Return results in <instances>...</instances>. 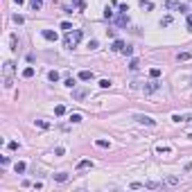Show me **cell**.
<instances>
[{
	"label": "cell",
	"instance_id": "obj_1",
	"mask_svg": "<svg viewBox=\"0 0 192 192\" xmlns=\"http://www.w3.org/2000/svg\"><path fill=\"white\" fill-rule=\"evenodd\" d=\"M81 41V30H70L66 34V41H63V45L68 48V50H72V48H77V43Z\"/></svg>",
	"mask_w": 192,
	"mask_h": 192
},
{
	"label": "cell",
	"instance_id": "obj_2",
	"mask_svg": "<svg viewBox=\"0 0 192 192\" xmlns=\"http://www.w3.org/2000/svg\"><path fill=\"white\" fill-rule=\"evenodd\" d=\"M2 72H5V88H11L14 86V79H11V75H14V61H5Z\"/></svg>",
	"mask_w": 192,
	"mask_h": 192
},
{
	"label": "cell",
	"instance_id": "obj_3",
	"mask_svg": "<svg viewBox=\"0 0 192 192\" xmlns=\"http://www.w3.org/2000/svg\"><path fill=\"white\" fill-rule=\"evenodd\" d=\"M86 95H88V91H86V88H72V100L81 102V100H84Z\"/></svg>",
	"mask_w": 192,
	"mask_h": 192
},
{
	"label": "cell",
	"instance_id": "obj_4",
	"mask_svg": "<svg viewBox=\"0 0 192 192\" xmlns=\"http://www.w3.org/2000/svg\"><path fill=\"white\" fill-rule=\"evenodd\" d=\"M136 120L140 122V124H147V127H156V120L149 115H136Z\"/></svg>",
	"mask_w": 192,
	"mask_h": 192
},
{
	"label": "cell",
	"instance_id": "obj_5",
	"mask_svg": "<svg viewBox=\"0 0 192 192\" xmlns=\"http://www.w3.org/2000/svg\"><path fill=\"white\" fill-rule=\"evenodd\" d=\"M79 79L81 81H91V79H95V72H93V70H81L79 72Z\"/></svg>",
	"mask_w": 192,
	"mask_h": 192
},
{
	"label": "cell",
	"instance_id": "obj_6",
	"mask_svg": "<svg viewBox=\"0 0 192 192\" xmlns=\"http://www.w3.org/2000/svg\"><path fill=\"white\" fill-rule=\"evenodd\" d=\"M88 167H93V161H91V158H84V161L77 163V170H88Z\"/></svg>",
	"mask_w": 192,
	"mask_h": 192
},
{
	"label": "cell",
	"instance_id": "obj_7",
	"mask_svg": "<svg viewBox=\"0 0 192 192\" xmlns=\"http://www.w3.org/2000/svg\"><path fill=\"white\" fill-rule=\"evenodd\" d=\"M111 50H115V52H122V50H124V41L115 39V41H113V45H111Z\"/></svg>",
	"mask_w": 192,
	"mask_h": 192
},
{
	"label": "cell",
	"instance_id": "obj_8",
	"mask_svg": "<svg viewBox=\"0 0 192 192\" xmlns=\"http://www.w3.org/2000/svg\"><path fill=\"white\" fill-rule=\"evenodd\" d=\"M158 88H161V84H158V81H152V84L145 86V93H154V91H158Z\"/></svg>",
	"mask_w": 192,
	"mask_h": 192
},
{
	"label": "cell",
	"instance_id": "obj_9",
	"mask_svg": "<svg viewBox=\"0 0 192 192\" xmlns=\"http://www.w3.org/2000/svg\"><path fill=\"white\" fill-rule=\"evenodd\" d=\"M43 39H48V41H57V32H52V30H43Z\"/></svg>",
	"mask_w": 192,
	"mask_h": 192
},
{
	"label": "cell",
	"instance_id": "obj_10",
	"mask_svg": "<svg viewBox=\"0 0 192 192\" xmlns=\"http://www.w3.org/2000/svg\"><path fill=\"white\" fill-rule=\"evenodd\" d=\"M52 176H54V181H59V183L68 181V174H66V172H59V174H52Z\"/></svg>",
	"mask_w": 192,
	"mask_h": 192
},
{
	"label": "cell",
	"instance_id": "obj_11",
	"mask_svg": "<svg viewBox=\"0 0 192 192\" xmlns=\"http://www.w3.org/2000/svg\"><path fill=\"white\" fill-rule=\"evenodd\" d=\"M34 124L41 127V129H50V122H48V120H34Z\"/></svg>",
	"mask_w": 192,
	"mask_h": 192
},
{
	"label": "cell",
	"instance_id": "obj_12",
	"mask_svg": "<svg viewBox=\"0 0 192 192\" xmlns=\"http://www.w3.org/2000/svg\"><path fill=\"white\" fill-rule=\"evenodd\" d=\"M149 77H152V79H158V77H161V68H152V70H149Z\"/></svg>",
	"mask_w": 192,
	"mask_h": 192
},
{
	"label": "cell",
	"instance_id": "obj_13",
	"mask_svg": "<svg viewBox=\"0 0 192 192\" xmlns=\"http://www.w3.org/2000/svg\"><path fill=\"white\" fill-rule=\"evenodd\" d=\"M23 77H25V79H30V77H34V68H25V70H23Z\"/></svg>",
	"mask_w": 192,
	"mask_h": 192
},
{
	"label": "cell",
	"instance_id": "obj_14",
	"mask_svg": "<svg viewBox=\"0 0 192 192\" xmlns=\"http://www.w3.org/2000/svg\"><path fill=\"white\" fill-rule=\"evenodd\" d=\"M48 79H50V81H59V72H57V70H50V72H48Z\"/></svg>",
	"mask_w": 192,
	"mask_h": 192
},
{
	"label": "cell",
	"instance_id": "obj_15",
	"mask_svg": "<svg viewBox=\"0 0 192 192\" xmlns=\"http://www.w3.org/2000/svg\"><path fill=\"white\" fill-rule=\"evenodd\" d=\"M14 170H16V174H23V172H25V163H16Z\"/></svg>",
	"mask_w": 192,
	"mask_h": 192
},
{
	"label": "cell",
	"instance_id": "obj_16",
	"mask_svg": "<svg viewBox=\"0 0 192 192\" xmlns=\"http://www.w3.org/2000/svg\"><path fill=\"white\" fill-rule=\"evenodd\" d=\"M140 7H142V9H152L154 2H152V0H140Z\"/></svg>",
	"mask_w": 192,
	"mask_h": 192
},
{
	"label": "cell",
	"instance_id": "obj_17",
	"mask_svg": "<svg viewBox=\"0 0 192 192\" xmlns=\"http://www.w3.org/2000/svg\"><path fill=\"white\" fill-rule=\"evenodd\" d=\"M54 113H57V115H63V113H66V106H63V104H57L54 106Z\"/></svg>",
	"mask_w": 192,
	"mask_h": 192
},
{
	"label": "cell",
	"instance_id": "obj_18",
	"mask_svg": "<svg viewBox=\"0 0 192 192\" xmlns=\"http://www.w3.org/2000/svg\"><path fill=\"white\" fill-rule=\"evenodd\" d=\"M165 7L167 9H174V7H179V0H165Z\"/></svg>",
	"mask_w": 192,
	"mask_h": 192
},
{
	"label": "cell",
	"instance_id": "obj_19",
	"mask_svg": "<svg viewBox=\"0 0 192 192\" xmlns=\"http://www.w3.org/2000/svg\"><path fill=\"white\" fill-rule=\"evenodd\" d=\"M118 25H127L129 23V18H127V14H122V16H118V20H115Z\"/></svg>",
	"mask_w": 192,
	"mask_h": 192
},
{
	"label": "cell",
	"instance_id": "obj_20",
	"mask_svg": "<svg viewBox=\"0 0 192 192\" xmlns=\"http://www.w3.org/2000/svg\"><path fill=\"white\" fill-rule=\"evenodd\" d=\"M95 145L102 147V149H109V140H102V138H100V140H95Z\"/></svg>",
	"mask_w": 192,
	"mask_h": 192
},
{
	"label": "cell",
	"instance_id": "obj_21",
	"mask_svg": "<svg viewBox=\"0 0 192 192\" xmlns=\"http://www.w3.org/2000/svg\"><path fill=\"white\" fill-rule=\"evenodd\" d=\"M161 25H163V27H167V25H172V16H163V20H161Z\"/></svg>",
	"mask_w": 192,
	"mask_h": 192
},
{
	"label": "cell",
	"instance_id": "obj_22",
	"mask_svg": "<svg viewBox=\"0 0 192 192\" xmlns=\"http://www.w3.org/2000/svg\"><path fill=\"white\" fill-rule=\"evenodd\" d=\"M11 50H18V36L11 34Z\"/></svg>",
	"mask_w": 192,
	"mask_h": 192
},
{
	"label": "cell",
	"instance_id": "obj_23",
	"mask_svg": "<svg viewBox=\"0 0 192 192\" xmlns=\"http://www.w3.org/2000/svg\"><path fill=\"white\" fill-rule=\"evenodd\" d=\"M30 5H32V9H34V11H39L41 9V0H30Z\"/></svg>",
	"mask_w": 192,
	"mask_h": 192
},
{
	"label": "cell",
	"instance_id": "obj_24",
	"mask_svg": "<svg viewBox=\"0 0 192 192\" xmlns=\"http://www.w3.org/2000/svg\"><path fill=\"white\" fill-rule=\"evenodd\" d=\"M129 68H131V70H138V68H140V61H138V59H131V63H129Z\"/></svg>",
	"mask_w": 192,
	"mask_h": 192
},
{
	"label": "cell",
	"instance_id": "obj_25",
	"mask_svg": "<svg viewBox=\"0 0 192 192\" xmlns=\"http://www.w3.org/2000/svg\"><path fill=\"white\" fill-rule=\"evenodd\" d=\"M190 52H179V61H188V59H190Z\"/></svg>",
	"mask_w": 192,
	"mask_h": 192
},
{
	"label": "cell",
	"instance_id": "obj_26",
	"mask_svg": "<svg viewBox=\"0 0 192 192\" xmlns=\"http://www.w3.org/2000/svg\"><path fill=\"white\" fill-rule=\"evenodd\" d=\"M81 120H84V118H81L79 113H72V115H70V122H75V124H77V122H81Z\"/></svg>",
	"mask_w": 192,
	"mask_h": 192
},
{
	"label": "cell",
	"instance_id": "obj_27",
	"mask_svg": "<svg viewBox=\"0 0 192 192\" xmlns=\"http://www.w3.org/2000/svg\"><path fill=\"white\" fill-rule=\"evenodd\" d=\"M100 88H111V81L109 79H100Z\"/></svg>",
	"mask_w": 192,
	"mask_h": 192
},
{
	"label": "cell",
	"instance_id": "obj_28",
	"mask_svg": "<svg viewBox=\"0 0 192 192\" xmlns=\"http://www.w3.org/2000/svg\"><path fill=\"white\" fill-rule=\"evenodd\" d=\"M167 183H170V185H176V183H179V176H167Z\"/></svg>",
	"mask_w": 192,
	"mask_h": 192
},
{
	"label": "cell",
	"instance_id": "obj_29",
	"mask_svg": "<svg viewBox=\"0 0 192 192\" xmlns=\"http://www.w3.org/2000/svg\"><path fill=\"white\" fill-rule=\"evenodd\" d=\"M104 18H106V20H111V18H113V11L109 9V7H106V11H104Z\"/></svg>",
	"mask_w": 192,
	"mask_h": 192
},
{
	"label": "cell",
	"instance_id": "obj_30",
	"mask_svg": "<svg viewBox=\"0 0 192 192\" xmlns=\"http://www.w3.org/2000/svg\"><path fill=\"white\" fill-rule=\"evenodd\" d=\"M122 52H124V54H127V57H131V54H133V48H129V45H124V50H122Z\"/></svg>",
	"mask_w": 192,
	"mask_h": 192
},
{
	"label": "cell",
	"instance_id": "obj_31",
	"mask_svg": "<svg viewBox=\"0 0 192 192\" xmlns=\"http://www.w3.org/2000/svg\"><path fill=\"white\" fill-rule=\"evenodd\" d=\"M75 84H77V81L72 79V77H70V79H66V86H68V88H75Z\"/></svg>",
	"mask_w": 192,
	"mask_h": 192
},
{
	"label": "cell",
	"instance_id": "obj_32",
	"mask_svg": "<svg viewBox=\"0 0 192 192\" xmlns=\"http://www.w3.org/2000/svg\"><path fill=\"white\" fill-rule=\"evenodd\" d=\"M145 188H152V190H156V188H161L158 183H154V181H149V183H145Z\"/></svg>",
	"mask_w": 192,
	"mask_h": 192
},
{
	"label": "cell",
	"instance_id": "obj_33",
	"mask_svg": "<svg viewBox=\"0 0 192 192\" xmlns=\"http://www.w3.org/2000/svg\"><path fill=\"white\" fill-rule=\"evenodd\" d=\"M54 154H57V156H63V154H66V149H63V147H57Z\"/></svg>",
	"mask_w": 192,
	"mask_h": 192
},
{
	"label": "cell",
	"instance_id": "obj_34",
	"mask_svg": "<svg viewBox=\"0 0 192 192\" xmlns=\"http://www.w3.org/2000/svg\"><path fill=\"white\" fill-rule=\"evenodd\" d=\"M61 30H66V32H70V30H72V25H70V23H61Z\"/></svg>",
	"mask_w": 192,
	"mask_h": 192
},
{
	"label": "cell",
	"instance_id": "obj_35",
	"mask_svg": "<svg viewBox=\"0 0 192 192\" xmlns=\"http://www.w3.org/2000/svg\"><path fill=\"white\" fill-rule=\"evenodd\" d=\"M88 48H91V50H95V48H97V41H95V39L88 41Z\"/></svg>",
	"mask_w": 192,
	"mask_h": 192
},
{
	"label": "cell",
	"instance_id": "obj_36",
	"mask_svg": "<svg viewBox=\"0 0 192 192\" xmlns=\"http://www.w3.org/2000/svg\"><path fill=\"white\" fill-rule=\"evenodd\" d=\"M188 27H192V14L188 16Z\"/></svg>",
	"mask_w": 192,
	"mask_h": 192
},
{
	"label": "cell",
	"instance_id": "obj_37",
	"mask_svg": "<svg viewBox=\"0 0 192 192\" xmlns=\"http://www.w3.org/2000/svg\"><path fill=\"white\" fill-rule=\"evenodd\" d=\"M14 2H16V5H23V0H14Z\"/></svg>",
	"mask_w": 192,
	"mask_h": 192
}]
</instances>
